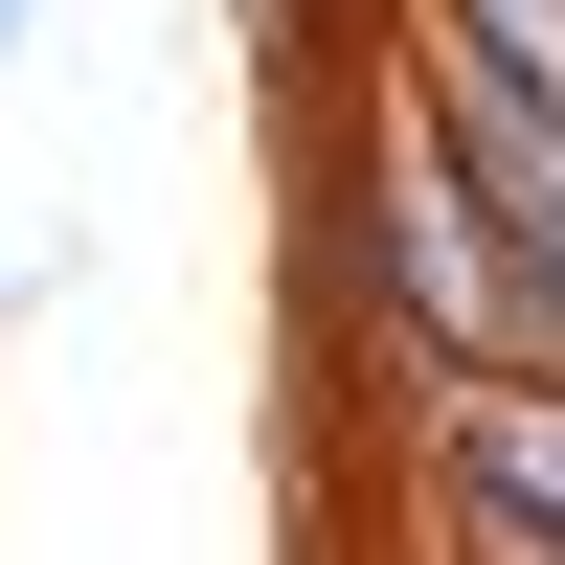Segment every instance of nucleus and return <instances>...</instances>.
<instances>
[{
  "mask_svg": "<svg viewBox=\"0 0 565 565\" xmlns=\"http://www.w3.org/2000/svg\"><path fill=\"white\" fill-rule=\"evenodd\" d=\"M407 407H430V521L498 543V565H565V362H407Z\"/></svg>",
  "mask_w": 565,
  "mask_h": 565,
  "instance_id": "3",
  "label": "nucleus"
},
{
  "mask_svg": "<svg viewBox=\"0 0 565 565\" xmlns=\"http://www.w3.org/2000/svg\"><path fill=\"white\" fill-rule=\"evenodd\" d=\"M0 45H23V0H0Z\"/></svg>",
  "mask_w": 565,
  "mask_h": 565,
  "instance_id": "4",
  "label": "nucleus"
},
{
  "mask_svg": "<svg viewBox=\"0 0 565 565\" xmlns=\"http://www.w3.org/2000/svg\"><path fill=\"white\" fill-rule=\"evenodd\" d=\"M317 226H340V317H362L385 362H498V340H521V249H498L476 159H452L407 90H385V136L340 159V204H317Z\"/></svg>",
  "mask_w": 565,
  "mask_h": 565,
  "instance_id": "1",
  "label": "nucleus"
},
{
  "mask_svg": "<svg viewBox=\"0 0 565 565\" xmlns=\"http://www.w3.org/2000/svg\"><path fill=\"white\" fill-rule=\"evenodd\" d=\"M407 114L476 159L498 249H521V362H565V90L521 68V45H476V23L430 0V23H407Z\"/></svg>",
  "mask_w": 565,
  "mask_h": 565,
  "instance_id": "2",
  "label": "nucleus"
}]
</instances>
